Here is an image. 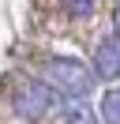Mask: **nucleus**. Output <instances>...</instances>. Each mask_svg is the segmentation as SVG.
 <instances>
[{"mask_svg": "<svg viewBox=\"0 0 120 124\" xmlns=\"http://www.w3.org/2000/svg\"><path fill=\"white\" fill-rule=\"evenodd\" d=\"M94 79H105V83H112V79H120V38H101L94 49Z\"/></svg>", "mask_w": 120, "mask_h": 124, "instance_id": "nucleus-3", "label": "nucleus"}, {"mask_svg": "<svg viewBox=\"0 0 120 124\" xmlns=\"http://www.w3.org/2000/svg\"><path fill=\"white\" fill-rule=\"evenodd\" d=\"M11 105H15V113H19L22 120H41V116H49L52 109L60 105V98H56V90H52L45 79H26V83L15 86Z\"/></svg>", "mask_w": 120, "mask_h": 124, "instance_id": "nucleus-2", "label": "nucleus"}, {"mask_svg": "<svg viewBox=\"0 0 120 124\" xmlns=\"http://www.w3.org/2000/svg\"><path fill=\"white\" fill-rule=\"evenodd\" d=\"M64 8L71 11V15L86 19V15H94V0H64Z\"/></svg>", "mask_w": 120, "mask_h": 124, "instance_id": "nucleus-6", "label": "nucleus"}, {"mask_svg": "<svg viewBox=\"0 0 120 124\" xmlns=\"http://www.w3.org/2000/svg\"><path fill=\"white\" fill-rule=\"evenodd\" d=\"M41 71H45V83L64 98H86L94 90V68H86L75 56H49Z\"/></svg>", "mask_w": 120, "mask_h": 124, "instance_id": "nucleus-1", "label": "nucleus"}, {"mask_svg": "<svg viewBox=\"0 0 120 124\" xmlns=\"http://www.w3.org/2000/svg\"><path fill=\"white\" fill-rule=\"evenodd\" d=\"M112 26H116V38H120V0H116V11H112Z\"/></svg>", "mask_w": 120, "mask_h": 124, "instance_id": "nucleus-7", "label": "nucleus"}, {"mask_svg": "<svg viewBox=\"0 0 120 124\" xmlns=\"http://www.w3.org/2000/svg\"><path fill=\"white\" fill-rule=\"evenodd\" d=\"M60 109H64V120H68V124H94V113L86 109L82 98H68Z\"/></svg>", "mask_w": 120, "mask_h": 124, "instance_id": "nucleus-4", "label": "nucleus"}, {"mask_svg": "<svg viewBox=\"0 0 120 124\" xmlns=\"http://www.w3.org/2000/svg\"><path fill=\"white\" fill-rule=\"evenodd\" d=\"M98 116L105 124H120V90H105L98 101Z\"/></svg>", "mask_w": 120, "mask_h": 124, "instance_id": "nucleus-5", "label": "nucleus"}]
</instances>
